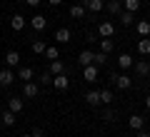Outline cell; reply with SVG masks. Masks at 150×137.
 I'll return each mask as SVG.
<instances>
[{
	"instance_id": "6da1fadb",
	"label": "cell",
	"mask_w": 150,
	"mask_h": 137,
	"mask_svg": "<svg viewBox=\"0 0 150 137\" xmlns=\"http://www.w3.org/2000/svg\"><path fill=\"white\" fill-rule=\"evenodd\" d=\"M133 67H135V72H138L140 77H148V75H150V63H148V60H135Z\"/></svg>"
},
{
	"instance_id": "277c9868",
	"label": "cell",
	"mask_w": 150,
	"mask_h": 137,
	"mask_svg": "<svg viewBox=\"0 0 150 137\" xmlns=\"http://www.w3.org/2000/svg\"><path fill=\"white\" fill-rule=\"evenodd\" d=\"M98 32H100V37H112V32H115V27H112V22H100L98 25Z\"/></svg>"
},
{
	"instance_id": "d4e9b609",
	"label": "cell",
	"mask_w": 150,
	"mask_h": 137,
	"mask_svg": "<svg viewBox=\"0 0 150 137\" xmlns=\"http://www.w3.org/2000/svg\"><path fill=\"white\" fill-rule=\"evenodd\" d=\"M45 48H48V45H45V40H33V53H35V55H43Z\"/></svg>"
},
{
	"instance_id": "7c38bea8",
	"label": "cell",
	"mask_w": 150,
	"mask_h": 137,
	"mask_svg": "<svg viewBox=\"0 0 150 137\" xmlns=\"http://www.w3.org/2000/svg\"><path fill=\"white\" fill-rule=\"evenodd\" d=\"M85 102H88V105H100V90H90V92H85Z\"/></svg>"
},
{
	"instance_id": "d6a6232c",
	"label": "cell",
	"mask_w": 150,
	"mask_h": 137,
	"mask_svg": "<svg viewBox=\"0 0 150 137\" xmlns=\"http://www.w3.org/2000/svg\"><path fill=\"white\" fill-rule=\"evenodd\" d=\"M40 80H43V82H53V75H50V72H43V75H40Z\"/></svg>"
},
{
	"instance_id": "5b68a950",
	"label": "cell",
	"mask_w": 150,
	"mask_h": 137,
	"mask_svg": "<svg viewBox=\"0 0 150 137\" xmlns=\"http://www.w3.org/2000/svg\"><path fill=\"white\" fill-rule=\"evenodd\" d=\"M135 30H138L140 37H150V20H138Z\"/></svg>"
},
{
	"instance_id": "74e56055",
	"label": "cell",
	"mask_w": 150,
	"mask_h": 137,
	"mask_svg": "<svg viewBox=\"0 0 150 137\" xmlns=\"http://www.w3.org/2000/svg\"><path fill=\"white\" fill-rule=\"evenodd\" d=\"M145 107H148V110H150V95L145 97Z\"/></svg>"
},
{
	"instance_id": "cb8c5ba5",
	"label": "cell",
	"mask_w": 150,
	"mask_h": 137,
	"mask_svg": "<svg viewBox=\"0 0 150 137\" xmlns=\"http://www.w3.org/2000/svg\"><path fill=\"white\" fill-rule=\"evenodd\" d=\"M123 5L128 13H138L140 10V0H123Z\"/></svg>"
},
{
	"instance_id": "44dd1931",
	"label": "cell",
	"mask_w": 150,
	"mask_h": 137,
	"mask_svg": "<svg viewBox=\"0 0 150 137\" xmlns=\"http://www.w3.org/2000/svg\"><path fill=\"white\" fill-rule=\"evenodd\" d=\"M55 40L58 42H70V30L68 27H60V30L55 32Z\"/></svg>"
},
{
	"instance_id": "1f68e13d",
	"label": "cell",
	"mask_w": 150,
	"mask_h": 137,
	"mask_svg": "<svg viewBox=\"0 0 150 137\" xmlns=\"http://www.w3.org/2000/svg\"><path fill=\"white\" fill-rule=\"evenodd\" d=\"M103 120H105V122H112V120H115V112H112V110H105V112H103Z\"/></svg>"
},
{
	"instance_id": "e0dca14e",
	"label": "cell",
	"mask_w": 150,
	"mask_h": 137,
	"mask_svg": "<svg viewBox=\"0 0 150 137\" xmlns=\"http://www.w3.org/2000/svg\"><path fill=\"white\" fill-rule=\"evenodd\" d=\"M5 63L10 65V67H15V65L20 63V55H18L15 50H8V53H5Z\"/></svg>"
},
{
	"instance_id": "9a60e30c",
	"label": "cell",
	"mask_w": 150,
	"mask_h": 137,
	"mask_svg": "<svg viewBox=\"0 0 150 137\" xmlns=\"http://www.w3.org/2000/svg\"><path fill=\"white\" fill-rule=\"evenodd\" d=\"M30 25L35 27V30H45V25H48V20H45V15H35L30 20Z\"/></svg>"
},
{
	"instance_id": "7a4b0ae2",
	"label": "cell",
	"mask_w": 150,
	"mask_h": 137,
	"mask_svg": "<svg viewBox=\"0 0 150 137\" xmlns=\"http://www.w3.org/2000/svg\"><path fill=\"white\" fill-rule=\"evenodd\" d=\"M83 77H85V82H95L98 80V65H85L83 67Z\"/></svg>"
},
{
	"instance_id": "4316f807",
	"label": "cell",
	"mask_w": 150,
	"mask_h": 137,
	"mask_svg": "<svg viewBox=\"0 0 150 137\" xmlns=\"http://www.w3.org/2000/svg\"><path fill=\"white\" fill-rule=\"evenodd\" d=\"M15 112H10V110H5V112H3V125H8V127H10V125H15Z\"/></svg>"
},
{
	"instance_id": "2e32d148",
	"label": "cell",
	"mask_w": 150,
	"mask_h": 137,
	"mask_svg": "<svg viewBox=\"0 0 150 137\" xmlns=\"http://www.w3.org/2000/svg\"><path fill=\"white\" fill-rule=\"evenodd\" d=\"M23 95H25V97H35L38 95V85L35 82H25V85H23Z\"/></svg>"
},
{
	"instance_id": "ab89813d",
	"label": "cell",
	"mask_w": 150,
	"mask_h": 137,
	"mask_svg": "<svg viewBox=\"0 0 150 137\" xmlns=\"http://www.w3.org/2000/svg\"><path fill=\"white\" fill-rule=\"evenodd\" d=\"M148 122H150V120H148Z\"/></svg>"
},
{
	"instance_id": "5bb4252c",
	"label": "cell",
	"mask_w": 150,
	"mask_h": 137,
	"mask_svg": "<svg viewBox=\"0 0 150 137\" xmlns=\"http://www.w3.org/2000/svg\"><path fill=\"white\" fill-rule=\"evenodd\" d=\"M85 8L90 13H100L103 8H105V3H103V0H85Z\"/></svg>"
},
{
	"instance_id": "484cf974",
	"label": "cell",
	"mask_w": 150,
	"mask_h": 137,
	"mask_svg": "<svg viewBox=\"0 0 150 137\" xmlns=\"http://www.w3.org/2000/svg\"><path fill=\"white\" fill-rule=\"evenodd\" d=\"M112 48H115V45H112L110 37H103L100 40V53H112Z\"/></svg>"
},
{
	"instance_id": "603a6c76",
	"label": "cell",
	"mask_w": 150,
	"mask_h": 137,
	"mask_svg": "<svg viewBox=\"0 0 150 137\" xmlns=\"http://www.w3.org/2000/svg\"><path fill=\"white\" fill-rule=\"evenodd\" d=\"M33 75H35V72H33V67H20V70H18V77L25 80V82H30Z\"/></svg>"
},
{
	"instance_id": "52a82bcc",
	"label": "cell",
	"mask_w": 150,
	"mask_h": 137,
	"mask_svg": "<svg viewBox=\"0 0 150 137\" xmlns=\"http://www.w3.org/2000/svg\"><path fill=\"white\" fill-rule=\"evenodd\" d=\"M115 85H118L120 90H128L130 85H133V77H128V75H115Z\"/></svg>"
},
{
	"instance_id": "9c48e42d",
	"label": "cell",
	"mask_w": 150,
	"mask_h": 137,
	"mask_svg": "<svg viewBox=\"0 0 150 137\" xmlns=\"http://www.w3.org/2000/svg\"><path fill=\"white\" fill-rule=\"evenodd\" d=\"M23 107H25V102H23L20 97H10V100H8V110L10 112H20Z\"/></svg>"
},
{
	"instance_id": "8992f818",
	"label": "cell",
	"mask_w": 150,
	"mask_h": 137,
	"mask_svg": "<svg viewBox=\"0 0 150 137\" xmlns=\"http://www.w3.org/2000/svg\"><path fill=\"white\" fill-rule=\"evenodd\" d=\"M133 63H135V60H133V55H128V53H123V55L118 58V67H120V70L133 67Z\"/></svg>"
},
{
	"instance_id": "4fadbf2b",
	"label": "cell",
	"mask_w": 150,
	"mask_h": 137,
	"mask_svg": "<svg viewBox=\"0 0 150 137\" xmlns=\"http://www.w3.org/2000/svg\"><path fill=\"white\" fill-rule=\"evenodd\" d=\"M13 80H15V75H13L10 70H0V85H3V87L13 85Z\"/></svg>"
},
{
	"instance_id": "83f0119b",
	"label": "cell",
	"mask_w": 150,
	"mask_h": 137,
	"mask_svg": "<svg viewBox=\"0 0 150 137\" xmlns=\"http://www.w3.org/2000/svg\"><path fill=\"white\" fill-rule=\"evenodd\" d=\"M100 102H105V105H110L112 102V90H100Z\"/></svg>"
},
{
	"instance_id": "8d00e7d4",
	"label": "cell",
	"mask_w": 150,
	"mask_h": 137,
	"mask_svg": "<svg viewBox=\"0 0 150 137\" xmlns=\"http://www.w3.org/2000/svg\"><path fill=\"white\" fill-rule=\"evenodd\" d=\"M50 5H60V3H63V0H48Z\"/></svg>"
},
{
	"instance_id": "f1b7e54d",
	"label": "cell",
	"mask_w": 150,
	"mask_h": 137,
	"mask_svg": "<svg viewBox=\"0 0 150 137\" xmlns=\"http://www.w3.org/2000/svg\"><path fill=\"white\" fill-rule=\"evenodd\" d=\"M108 53H93V65H105Z\"/></svg>"
},
{
	"instance_id": "ffe728a7",
	"label": "cell",
	"mask_w": 150,
	"mask_h": 137,
	"mask_svg": "<svg viewBox=\"0 0 150 137\" xmlns=\"http://www.w3.org/2000/svg\"><path fill=\"white\" fill-rule=\"evenodd\" d=\"M60 72H65V65L60 60H50V75H60Z\"/></svg>"
},
{
	"instance_id": "8fae6325",
	"label": "cell",
	"mask_w": 150,
	"mask_h": 137,
	"mask_svg": "<svg viewBox=\"0 0 150 137\" xmlns=\"http://www.w3.org/2000/svg\"><path fill=\"white\" fill-rule=\"evenodd\" d=\"M130 127H133V130H143V127H145V117L143 115H130Z\"/></svg>"
},
{
	"instance_id": "836d02e7",
	"label": "cell",
	"mask_w": 150,
	"mask_h": 137,
	"mask_svg": "<svg viewBox=\"0 0 150 137\" xmlns=\"http://www.w3.org/2000/svg\"><path fill=\"white\" fill-rule=\"evenodd\" d=\"M30 135H33V137H43V130H40V127H35V130H33Z\"/></svg>"
},
{
	"instance_id": "7402d4cb",
	"label": "cell",
	"mask_w": 150,
	"mask_h": 137,
	"mask_svg": "<svg viewBox=\"0 0 150 137\" xmlns=\"http://www.w3.org/2000/svg\"><path fill=\"white\" fill-rule=\"evenodd\" d=\"M78 60H80V65H83V67H85V65H93V50H83Z\"/></svg>"
},
{
	"instance_id": "f35d334b",
	"label": "cell",
	"mask_w": 150,
	"mask_h": 137,
	"mask_svg": "<svg viewBox=\"0 0 150 137\" xmlns=\"http://www.w3.org/2000/svg\"><path fill=\"white\" fill-rule=\"evenodd\" d=\"M20 137H33V135H20Z\"/></svg>"
},
{
	"instance_id": "ba28073f",
	"label": "cell",
	"mask_w": 150,
	"mask_h": 137,
	"mask_svg": "<svg viewBox=\"0 0 150 137\" xmlns=\"http://www.w3.org/2000/svg\"><path fill=\"white\" fill-rule=\"evenodd\" d=\"M10 27L13 30H23V27H25V18H23L20 13H15V15L10 18Z\"/></svg>"
},
{
	"instance_id": "ac0fdd59",
	"label": "cell",
	"mask_w": 150,
	"mask_h": 137,
	"mask_svg": "<svg viewBox=\"0 0 150 137\" xmlns=\"http://www.w3.org/2000/svg\"><path fill=\"white\" fill-rule=\"evenodd\" d=\"M138 53H140V55H150V37L138 40Z\"/></svg>"
},
{
	"instance_id": "d590c367",
	"label": "cell",
	"mask_w": 150,
	"mask_h": 137,
	"mask_svg": "<svg viewBox=\"0 0 150 137\" xmlns=\"http://www.w3.org/2000/svg\"><path fill=\"white\" fill-rule=\"evenodd\" d=\"M138 137H150V132H145V130H138Z\"/></svg>"
},
{
	"instance_id": "30bf717a",
	"label": "cell",
	"mask_w": 150,
	"mask_h": 137,
	"mask_svg": "<svg viewBox=\"0 0 150 137\" xmlns=\"http://www.w3.org/2000/svg\"><path fill=\"white\" fill-rule=\"evenodd\" d=\"M108 13L110 15H120L123 13V0H110L108 3Z\"/></svg>"
},
{
	"instance_id": "e575fe53",
	"label": "cell",
	"mask_w": 150,
	"mask_h": 137,
	"mask_svg": "<svg viewBox=\"0 0 150 137\" xmlns=\"http://www.w3.org/2000/svg\"><path fill=\"white\" fill-rule=\"evenodd\" d=\"M25 3H28V5H30V8H35V5H40L43 0H25Z\"/></svg>"
},
{
	"instance_id": "3957f363",
	"label": "cell",
	"mask_w": 150,
	"mask_h": 137,
	"mask_svg": "<svg viewBox=\"0 0 150 137\" xmlns=\"http://www.w3.org/2000/svg\"><path fill=\"white\" fill-rule=\"evenodd\" d=\"M53 85H55V90H68L70 80L65 77V72H60V75H53Z\"/></svg>"
},
{
	"instance_id": "4dcf8cb0",
	"label": "cell",
	"mask_w": 150,
	"mask_h": 137,
	"mask_svg": "<svg viewBox=\"0 0 150 137\" xmlns=\"http://www.w3.org/2000/svg\"><path fill=\"white\" fill-rule=\"evenodd\" d=\"M43 55H45V58H48V60H58V55H60V53H58V48H50V45H48Z\"/></svg>"
},
{
	"instance_id": "d6986e66",
	"label": "cell",
	"mask_w": 150,
	"mask_h": 137,
	"mask_svg": "<svg viewBox=\"0 0 150 137\" xmlns=\"http://www.w3.org/2000/svg\"><path fill=\"white\" fill-rule=\"evenodd\" d=\"M120 22H123L125 27H128V25H133V22H135V13H128V10H123V13H120Z\"/></svg>"
},
{
	"instance_id": "f546056e",
	"label": "cell",
	"mask_w": 150,
	"mask_h": 137,
	"mask_svg": "<svg viewBox=\"0 0 150 137\" xmlns=\"http://www.w3.org/2000/svg\"><path fill=\"white\" fill-rule=\"evenodd\" d=\"M70 15H73V18H83V15H85V5H73V8H70Z\"/></svg>"
}]
</instances>
